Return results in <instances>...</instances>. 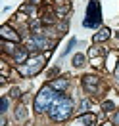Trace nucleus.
Segmentation results:
<instances>
[{
    "instance_id": "14",
    "label": "nucleus",
    "mask_w": 119,
    "mask_h": 126,
    "mask_svg": "<svg viewBox=\"0 0 119 126\" xmlns=\"http://www.w3.org/2000/svg\"><path fill=\"white\" fill-rule=\"evenodd\" d=\"M113 124H117V126H119V111L115 113V117H113Z\"/></svg>"
},
{
    "instance_id": "16",
    "label": "nucleus",
    "mask_w": 119,
    "mask_h": 126,
    "mask_svg": "<svg viewBox=\"0 0 119 126\" xmlns=\"http://www.w3.org/2000/svg\"><path fill=\"white\" fill-rule=\"evenodd\" d=\"M12 95H14V97H17V95H19V90H17V88H14V90H12Z\"/></svg>"
},
{
    "instance_id": "3",
    "label": "nucleus",
    "mask_w": 119,
    "mask_h": 126,
    "mask_svg": "<svg viewBox=\"0 0 119 126\" xmlns=\"http://www.w3.org/2000/svg\"><path fill=\"white\" fill-rule=\"evenodd\" d=\"M102 21V12H100V4L98 0H90L87 10V19H85V27H98Z\"/></svg>"
},
{
    "instance_id": "8",
    "label": "nucleus",
    "mask_w": 119,
    "mask_h": 126,
    "mask_svg": "<svg viewBox=\"0 0 119 126\" xmlns=\"http://www.w3.org/2000/svg\"><path fill=\"white\" fill-rule=\"evenodd\" d=\"M50 86L54 88V90H65V88H67V80H65V79L54 80V82H50Z\"/></svg>"
},
{
    "instance_id": "10",
    "label": "nucleus",
    "mask_w": 119,
    "mask_h": 126,
    "mask_svg": "<svg viewBox=\"0 0 119 126\" xmlns=\"http://www.w3.org/2000/svg\"><path fill=\"white\" fill-rule=\"evenodd\" d=\"M102 107H104V111H111V109H113V103H111V101H104Z\"/></svg>"
},
{
    "instance_id": "2",
    "label": "nucleus",
    "mask_w": 119,
    "mask_h": 126,
    "mask_svg": "<svg viewBox=\"0 0 119 126\" xmlns=\"http://www.w3.org/2000/svg\"><path fill=\"white\" fill-rule=\"evenodd\" d=\"M56 97H58V94L54 92V88L52 86H44L39 92L37 99H35V111L40 113V111H44V109H50V105L56 101Z\"/></svg>"
},
{
    "instance_id": "6",
    "label": "nucleus",
    "mask_w": 119,
    "mask_h": 126,
    "mask_svg": "<svg viewBox=\"0 0 119 126\" xmlns=\"http://www.w3.org/2000/svg\"><path fill=\"white\" fill-rule=\"evenodd\" d=\"M83 84H85V88H87L88 92H94V90H96V84H98V79H96V77L87 75V77L83 79Z\"/></svg>"
},
{
    "instance_id": "15",
    "label": "nucleus",
    "mask_w": 119,
    "mask_h": 126,
    "mask_svg": "<svg viewBox=\"0 0 119 126\" xmlns=\"http://www.w3.org/2000/svg\"><path fill=\"white\" fill-rule=\"evenodd\" d=\"M115 80H117V84H119V63H117V69H115Z\"/></svg>"
},
{
    "instance_id": "7",
    "label": "nucleus",
    "mask_w": 119,
    "mask_h": 126,
    "mask_svg": "<svg viewBox=\"0 0 119 126\" xmlns=\"http://www.w3.org/2000/svg\"><path fill=\"white\" fill-rule=\"evenodd\" d=\"M110 32H111V31L108 29V27L100 29V31L94 34V42H104V40H108V38H110Z\"/></svg>"
},
{
    "instance_id": "9",
    "label": "nucleus",
    "mask_w": 119,
    "mask_h": 126,
    "mask_svg": "<svg viewBox=\"0 0 119 126\" xmlns=\"http://www.w3.org/2000/svg\"><path fill=\"white\" fill-rule=\"evenodd\" d=\"M73 65H75V67H81V65H85V55L77 54L75 57H73Z\"/></svg>"
},
{
    "instance_id": "12",
    "label": "nucleus",
    "mask_w": 119,
    "mask_h": 126,
    "mask_svg": "<svg viewBox=\"0 0 119 126\" xmlns=\"http://www.w3.org/2000/svg\"><path fill=\"white\" fill-rule=\"evenodd\" d=\"M83 122H94V115H88V117H81Z\"/></svg>"
},
{
    "instance_id": "11",
    "label": "nucleus",
    "mask_w": 119,
    "mask_h": 126,
    "mask_svg": "<svg viewBox=\"0 0 119 126\" xmlns=\"http://www.w3.org/2000/svg\"><path fill=\"white\" fill-rule=\"evenodd\" d=\"M6 109H8V97H2V113H6Z\"/></svg>"
},
{
    "instance_id": "13",
    "label": "nucleus",
    "mask_w": 119,
    "mask_h": 126,
    "mask_svg": "<svg viewBox=\"0 0 119 126\" xmlns=\"http://www.w3.org/2000/svg\"><path fill=\"white\" fill-rule=\"evenodd\" d=\"M17 118H25V111H23V107H19V111H17Z\"/></svg>"
},
{
    "instance_id": "4",
    "label": "nucleus",
    "mask_w": 119,
    "mask_h": 126,
    "mask_svg": "<svg viewBox=\"0 0 119 126\" xmlns=\"http://www.w3.org/2000/svg\"><path fill=\"white\" fill-rule=\"evenodd\" d=\"M44 61H46V57H44V55H39V57H33V59L25 61L23 65L19 67V71L23 73L25 77H31V75H37V73H39L40 69H42Z\"/></svg>"
},
{
    "instance_id": "17",
    "label": "nucleus",
    "mask_w": 119,
    "mask_h": 126,
    "mask_svg": "<svg viewBox=\"0 0 119 126\" xmlns=\"http://www.w3.org/2000/svg\"><path fill=\"white\" fill-rule=\"evenodd\" d=\"M104 126H110V124H104Z\"/></svg>"
},
{
    "instance_id": "1",
    "label": "nucleus",
    "mask_w": 119,
    "mask_h": 126,
    "mask_svg": "<svg viewBox=\"0 0 119 126\" xmlns=\"http://www.w3.org/2000/svg\"><path fill=\"white\" fill-rule=\"evenodd\" d=\"M50 117L54 118V120H58V122H62V120H65V118L71 115L73 111V101L69 99V97H65V95H58L56 97V101L50 105Z\"/></svg>"
},
{
    "instance_id": "5",
    "label": "nucleus",
    "mask_w": 119,
    "mask_h": 126,
    "mask_svg": "<svg viewBox=\"0 0 119 126\" xmlns=\"http://www.w3.org/2000/svg\"><path fill=\"white\" fill-rule=\"evenodd\" d=\"M0 34H2V38H6V40H14V42L19 40V34H17L12 27H8V25H4V27L0 29Z\"/></svg>"
}]
</instances>
